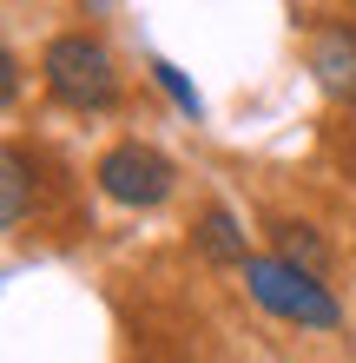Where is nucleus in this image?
Returning a JSON list of instances; mask_svg holds the SVG:
<instances>
[{
	"label": "nucleus",
	"instance_id": "obj_1",
	"mask_svg": "<svg viewBox=\"0 0 356 363\" xmlns=\"http://www.w3.org/2000/svg\"><path fill=\"white\" fill-rule=\"evenodd\" d=\"M244 291H251V304L270 311L277 324H297V330H337L343 324V304L330 297L323 271L284 258V251H270V258H244Z\"/></svg>",
	"mask_w": 356,
	"mask_h": 363
},
{
	"label": "nucleus",
	"instance_id": "obj_2",
	"mask_svg": "<svg viewBox=\"0 0 356 363\" xmlns=\"http://www.w3.org/2000/svg\"><path fill=\"white\" fill-rule=\"evenodd\" d=\"M40 79H47V93L59 106H73V113H106L119 99V60L106 40L93 33H59L47 40V53H40Z\"/></svg>",
	"mask_w": 356,
	"mask_h": 363
},
{
	"label": "nucleus",
	"instance_id": "obj_3",
	"mask_svg": "<svg viewBox=\"0 0 356 363\" xmlns=\"http://www.w3.org/2000/svg\"><path fill=\"white\" fill-rule=\"evenodd\" d=\"M99 191H106L113 205H125V211H152V205H165L172 199V185H178V172H172V159L159 152V145H139V139H125V145H113L106 159H99Z\"/></svg>",
	"mask_w": 356,
	"mask_h": 363
},
{
	"label": "nucleus",
	"instance_id": "obj_4",
	"mask_svg": "<svg viewBox=\"0 0 356 363\" xmlns=\"http://www.w3.org/2000/svg\"><path fill=\"white\" fill-rule=\"evenodd\" d=\"M310 73H317V86L330 99H350L356 93V27L330 20V27L310 33Z\"/></svg>",
	"mask_w": 356,
	"mask_h": 363
},
{
	"label": "nucleus",
	"instance_id": "obj_5",
	"mask_svg": "<svg viewBox=\"0 0 356 363\" xmlns=\"http://www.w3.org/2000/svg\"><path fill=\"white\" fill-rule=\"evenodd\" d=\"M192 245H198V251H205L212 264H238V271H244V258H251V251H244V225H238V218H231L224 205H212V211L198 218Z\"/></svg>",
	"mask_w": 356,
	"mask_h": 363
},
{
	"label": "nucleus",
	"instance_id": "obj_6",
	"mask_svg": "<svg viewBox=\"0 0 356 363\" xmlns=\"http://www.w3.org/2000/svg\"><path fill=\"white\" fill-rule=\"evenodd\" d=\"M270 251H284V258H297L310 271H330V238L317 225H304V218H277L270 225Z\"/></svg>",
	"mask_w": 356,
	"mask_h": 363
},
{
	"label": "nucleus",
	"instance_id": "obj_7",
	"mask_svg": "<svg viewBox=\"0 0 356 363\" xmlns=\"http://www.w3.org/2000/svg\"><path fill=\"white\" fill-rule=\"evenodd\" d=\"M20 218H27V159L7 152V159H0V225L13 231Z\"/></svg>",
	"mask_w": 356,
	"mask_h": 363
},
{
	"label": "nucleus",
	"instance_id": "obj_8",
	"mask_svg": "<svg viewBox=\"0 0 356 363\" xmlns=\"http://www.w3.org/2000/svg\"><path fill=\"white\" fill-rule=\"evenodd\" d=\"M152 79L165 86V99H172L185 119H205V99H198V86H192V79H185V73L172 67V60H152Z\"/></svg>",
	"mask_w": 356,
	"mask_h": 363
},
{
	"label": "nucleus",
	"instance_id": "obj_9",
	"mask_svg": "<svg viewBox=\"0 0 356 363\" xmlns=\"http://www.w3.org/2000/svg\"><path fill=\"white\" fill-rule=\"evenodd\" d=\"M13 73H20V67H13V53H0V106H13V86H20Z\"/></svg>",
	"mask_w": 356,
	"mask_h": 363
}]
</instances>
